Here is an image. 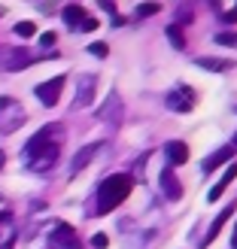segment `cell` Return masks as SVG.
<instances>
[{"label":"cell","mask_w":237,"mask_h":249,"mask_svg":"<svg viewBox=\"0 0 237 249\" xmlns=\"http://www.w3.org/2000/svg\"><path fill=\"white\" fill-rule=\"evenodd\" d=\"M61 137H64V128H61V124H46L43 131H36L28 140V146H24V161H28V167L34 173H46L58 161Z\"/></svg>","instance_id":"6da1fadb"},{"label":"cell","mask_w":237,"mask_h":249,"mask_svg":"<svg viewBox=\"0 0 237 249\" xmlns=\"http://www.w3.org/2000/svg\"><path fill=\"white\" fill-rule=\"evenodd\" d=\"M131 185H134V179L128 177V173H113V177H107L101 182V189H97V213L116 210L125 197L131 195Z\"/></svg>","instance_id":"7a4b0ae2"},{"label":"cell","mask_w":237,"mask_h":249,"mask_svg":"<svg viewBox=\"0 0 237 249\" xmlns=\"http://www.w3.org/2000/svg\"><path fill=\"white\" fill-rule=\"evenodd\" d=\"M24 107L12 97H0V134H12L24 124Z\"/></svg>","instance_id":"3957f363"},{"label":"cell","mask_w":237,"mask_h":249,"mask_svg":"<svg viewBox=\"0 0 237 249\" xmlns=\"http://www.w3.org/2000/svg\"><path fill=\"white\" fill-rule=\"evenodd\" d=\"M64 76H55V79H49V82H40L34 89V94L40 97V104L43 107H55L58 104V97H61V91H64Z\"/></svg>","instance_id":"277c9868"},{"label":"cell","mask_w":237,"mask_h":249,"mask_svg":"<svg viewBox=\"0 0 237 249\" xmlns=\"http://www.w3.org/2000/svg\"><path fill=\"white\" fill-rule=\"evenodd\" d=\"M49 246H52V249H82L76 231H73L70 225H64V222H61V225L49 234Z\"/></svg>","instance_id":"5b68a950"},{"label":"cell","mask_w":237,"mask_h":249,"mask_svg":"<svg viewBox=\"0 0 237 249\" xmlns=\"http://www.w3.org/2000/svg\"><path fill=\"white\" fill-rule=\"evenodd\" d=\"M94 89H97V79L91 76V73H82L79 82H76V101H73V109L91 107V101H94Z\"/></svg>","instance_id":"8992f818"},{"label":"cell","mask_w":237,"mask_h":249,"mask_svg":"<svg viewBox=\"0 0 237 249\" xmlns=\"http://www.w3.org/2000/svg\"><path fill=\"white\" fill-rule=\"evenodd\" d=\"M31 64V55L24 52V49H0V67L3 70H24Z\"/></svg>","instance_id":"52a82bcc"},{"label":"cell","mask_w":237,"mask_h":249,"mask_svg":"<svg viewBox=\"0 0 237 249\" xmlns=\"http://www.w3.org/2000/svg\"><path fill=\"white\" fill-rule=\"evenodd\" d=\"M97 119L107 122V124H119V122H122V97H119V94H109L107 104L97 109Z\"/></svg>","instance_id":"ba28073f"},{"label":"cell","mask_w":237,"mask_h":249,"mask_svg":"<svg viewBox=\"0 0 237 249\" xmlns=\"http://www.w3.org/2000/svg\"><path fill=\"white\" fill-rule=\"evenodd\" d=\"M161 189H164V195H167V201H180L182 197V182L177 179V173H173L170 167H164L161 170Z\"/></svg>","instance_id":"9c48e42d"},{"label":"cell","mask_w":237,"mask_h":249,"mask_svg":"<svg viewBox=\"0 0 237 249\" xmlns=\"http://www.w3.org/2000/svg\"><path fill=\"white\" fill-rule=\"evenodd\" d=\"M164 155H167V161H170V167H173V164H185V161H189V146H185L182 140H170V143L164 146Z\"/></svg>","instance_id":"30bf717a"},{"label":"cell","mask_w":237,"mask_h":249,"mask_svg":"<svg viewBox=\"0 0 237 249\" xmlns=\"http://www.w3.org/2000/svg\"><path fill=\"white\" fill-rule=\"evenodd\" d=\"M237 179V164H231V167H225V177H222L216 185H213V189H210V195H207V201H219V197H222V192H225L228 189V185Z\"/></svg>","instance_id":"8fae6325"},{"label":"cell","mask_w":237,"mask_h":249,"mask_svg":"<svg viewBox=\"0 0 237 249\" xmlns=\"http://www.w3.org/2000/svg\"><path fill=\"white\" fill-rule=\"evenodd\" d=\"M97 146L101 143H91V146H82L76 155H73V161H70V173H79L85 164H89V161L94 158V152H97Z\"/></svg>","instance_id":"7c38bea8"},{"label":"cell","mask_w":237,"mask_h":249,"mask_svg":"<svg viewBox=\"0 0 237 249\" xmlns=\"http://www.w3.org/2000/svg\"><path fill=\"white\" fill-rule=\"evenodd\" d=\"M231 152H234L231 146H222L219 152H213V155H210V158H204V164H201V170H204V173H213V170H216L219 164H225V161L231 158Z\"/></svg>","instance_id":"4fadbf2b"},{"label":"cell","mask_w":237,"mask_h":249,"mask_svg":"<svg viewBox=\"0 0 237 249\" xmlns=\"http://www.w3.org/2000/svg\"><path fill=\"white\" fill-rule=\"evenodd\" d=\"M195 64L201 67V70H210V73H225V70H231V61H225V58H195Z\"/></svg>","instance_id":"5bb4252c"},{"label":"cell","mask_w":237,"mask_h":249,"mask_svg":"<svg viewBox=\"0 0 237 249\" xmlns=\"http://www.w3.org/2000/svg\"><path fill=\"white\" fill-rule=\"evenodd\" d=\"M231 213H234V204H231V207H225V210H222V213L213 219V225H210V231H207V240H204V246L216 240V234H219V231H222V225H225V222L231 219Z\"/></svg>","instance_id":"9a60e30c"},{"label":"cell","mask_w":237,"mask_h":249,"mask_svg":"<svg viewBox=\"0 0 237 249\" xmlns=\"http://www.w3.org/2000/svg\"><path fill=\"white\" fill-rule=\"evenodd\" d=\"M64 21L70 24V28H79V24L85 21V9H82V6H76V3L64 6Z\"/></svg>","instance_id":"2e32d148"},{"label":"cell","mask_w":237,"mask_h":249,"mask_svg":"<svg viewBox=\"0 0 237 249\" xmlns=\"http://www.w3.org/2000/svg\"><path fill=\"white\" fill-rule=\"evenodd\" d=\"M0 249H16V225L12 222L0 225Z\"/></svg>","instance_id":"e0dca14e"},{"label":"cell","mask_w":237,"mask_h":249,"mask_svg":"<svg viewBox=\"0 0 237 249\" xmlns=\"http://www.w3.org/2000/svg\"><path fill=\"white\" fill-rule=\"evenodd\" d=\"M167 107L177 109V113H189V109H192V97H185V101H182L180 91H170L167 94Z\"/></svg>","instance_id":"ac0fdd59"},{"label":"cell","mask_w":237,"mask_h":249,"mask_svg":"<svg viewBox=\"0 0 237 249\" xmlns=\"http://www.w3.org/2000/svg\"><path fill=\"white\" fill-rule=\"evenodd\" d=\"M167 40L173 43V49H185V36H182L180 21H177V24H167Z\"/></svg>","instance_id":"d6986e66"},{"label":"cell","mask_w":237,"mask_h":249,"mask_svg":"<svg viewBox=\"0 0 237 249\" xmlns=\"http://www.w3.org/2000/svg\"><path fill=\"white\" fill-rule=\"evenodd\" d=\"M16 34L28 40V36H34V34H36V24H34V21H18V24H16Z\"/></svg>","instance_id":"ffe728a7"},{"label":"cell","mask_w":237,"mask_h":249,"mask_svg":"<svg viewBox=\"0 0 237 249\" xmlns=\"http://www.w3.org/2000/svg\"><path fill=\"white\" fill-rule=\"evenodd\" d=\"M216 43L219 46H237V34L234 31H222V34H216Z\"/></svg>","instance_id":"44dd1931"},{"label":"cell","mask_w":237,"mask_h":249,"mask_svg":"<svg viewBox=\"0 0 237 249\" xmlns=\"http://www.w3.org/2000/svg\"><path fill=\"white\" fill-rule=\"evenodd\" d=\"M158 9H161V3H140V6H137V16L146 18V16H155Z\"/></svg>","instance_id":"7402d4cb"},{"label":"cell","mask_w":237,"mask_h":249,"mask_svg":"<svg viewBox=\"0 0 237 249\" xmlns=\"http://www.w3.org/2000/svg\"><path fill=\"white\" fill-rule=\"evenodd\" d=\"M89 52H91L94 58H107V55H109V46H107V43H91Z\"/></svg>","instance_id":"603a6c76"},{"label":"cell","mask_w":237,"mask_h":249,"mask_svg":"<svg viewBox=\"0 0 237 249\" xmlns=\"http://www.w3.org/2000/svg\"><path fill=\"white\" fill-rule=\"evenodd\" d=\"M91 246H94V249H107V246H109V237H107V234H94V237H91Z\"/></svg>","instance_id":"cb8c5ba5"},{"label":"cell","mask_w":237,"mask_h":249,"mask_svg":"<svg viewBox=\"0 0 237 249\" xmlns=\"http://www.w3.org/2000/svg\"><path fill=\"white\" fill-rule=\"evenodd\" d=\"M79 31H97V18H89V16H85V21L79 24Z\"/></svg>","instance_id":"d4e9b609"},{"label":"cell","mask_w":237,"mask_h":249,"mask_svg":"<svg viewBox=\"0 0 237 249\" xmlns=\"http://www.w3.org/2000/svg\"><path fill=\"white\" fill-rule=\"evenodd\" d=\"M40 46H55V34H52V31H46V34L40 36Z\"/></svg>","instance_id":"484cf974"},{"label":"cell","mask_w":237,"mask_h":249,"mask_svg":"<svg viewBox=\"0 0 237 249\" xmlns=\"http://www.w3.org/2000/svg\"><path fill=\"white\" fill-rule=\"evenodd\" d=\"M101 9H107V12H116V3H113V0H101Z\"/></svg>","instance_id":"4316f807"},{"label":"cell","mask_w":237,"mask_h":249,"mask_svg":"<svg viewBox=\"0 0 237 249\" xmlns=\"http://www.w3.org/2000/svg\"><path fill=\"white\" fill-rule=\"evenodd\" d=\"M3 222H12V213H0V225H3Z\"/></svg>","instance_id":"83f0119b"},{"label":"cell","mask_w":237,"mask_h":249,"mask_svg":"<svg viewBox=\"0 0 237 249\" xmlns=\"http://www.w3.org/2000/svg\"><path fill=\"white\" fill-rule=\"evenodd\" d=\"M225 21H228V24H231V21H237V9H234V12H228V16H225Z\"/></svg>","instance_id":"f1b7e54d"},{"label":"cell","mask_w":237,"mask_h":249,"mask_svg":"<svg viewBox=\"0 0 237 249\" xmlns=\"http://www.w3.org/2000/svg\"><path fill=\"white\" fill-rule=\"evenodd\" d=\"M3 164H6V155H3V149H0V170H3Z\"/></svg>","instance_id":"f546056e"},{"label":"cell","mask_w":237,"mask_h":249,"mask_svg":"<svg viewBox=\"0 0 237 249\" xmlns=\"http://www.w3.org/2000/svg\"><path fill=\"white\" fill-rule=\"evenodd\" d=\"M231 149H237V134H234V137H231Z\"/></svg>","instance_id":"4dcf8cb0"},{"label":"cell","mask_w":237,"mask_h":249,"mask_svg":"<svg viewBox=\"0 0 237 249\" xmlns=\"http://www.w3.org/2000/svg\"><path fill=\"white\" fill-rule=\"evenodd\" d=\"M234 249H237V237H234Z\"/></svg>","instance_id":"1f68e13d"},{"label":"cell","mask_w":237,"mask_h":249,"mask_svg":"<svg viewBox=\"0 0 237 249\" xmlns=\"http://www.w3.org/2000/svg\"><path fill=\"white\" fill-rule=\"evenodd\" d=\"M0 12H3V9H0Z\"/></svg>","instance_id":"d6a6232c"}]
</instances>
